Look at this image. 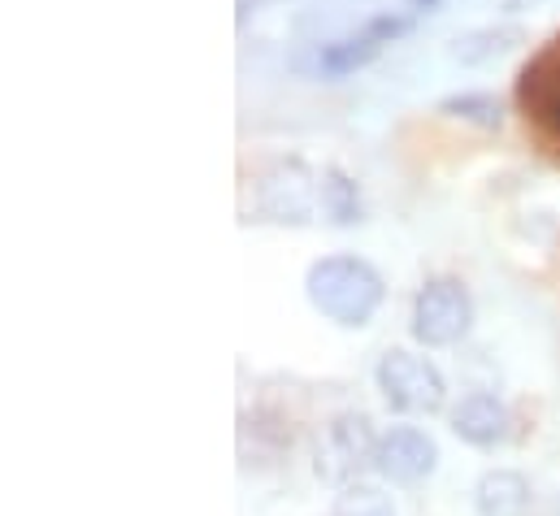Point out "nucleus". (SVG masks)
<instances>
[{"label":"nucleus","instance_id":"f257e3e1","mask_svg":"<svg viewBox=\"0 0 560 516\" xmlns=\"http://www.w3.org/2000/svg\"><path fill=\"white\" fill-rule=\"evenodd\" d=\"M308 300L339 326H365L383 304V278L357 257H326L308 269Z\"/></svg>","mask_w":560,"mask_h":516},{"label":"nucleus","instance_id":"f03ea898","mask_svg":"<svg viewBox=\"0 0 560 516\" xmlns=\"http://www.w3.org/2000/svg\"><path fill=\"white\" fill-rule=\"evenodd\" d=\"M378 390L387 395L392 408L400 412H439L443 408V374L425 361V356H413L405 348H392L383 361H378Z\"/></svg>","mask_w":560,"mask_h":516},{"label":"nucleus","instance_id":"7ed1b4c3","mask_svg":"<svg viewBox=\"0 0 560 516\" xmlns=\"http://www.w3.org/2000/svg\"><path fill=\"white\" fill-rule=\"evenodd\" d=\"M474 321V300L460 282L452 278H434L425 282L413 300V335L425 348H447L456 343Z\"/></svg>","mask_w":560,"mask_h":516},{"label":"nucleus","instance_id":"20e7f679","mask_svg":"<svg viewBox=\"0 0 560 516\" xmlns=\"http://www.w3.org/2000/svg\"><path fill=\"white\" fill-rule=\"evenodd\" d=\"M374 456H378V438H374V430H370V417L343 412V417H335V425L326 430V443H322V452H317V473H322L326 482H348V486H352V478H357L365 465H374Z\"/></svg>","mask_w":560,"mask_h":516},{"label":"nucleus","instance_id":"39448f33","mask_svg":"<svg viewBox=\"0 0 560 516\" xmlns=\"http://www.w3.org/2000/svg\"><path fill=\"white\" fill-rule=\"evenodd\" d=\"M439 465V447L430 434H421L413 425H396L392 434L378 438V456H374V469L396 482V486H418L434 473Z\"/></svg>","mask_w":560,"mask_h":516},{"label":"nucleus","instance_id":"423d86ee","mask_svg":"<svg viewBox=\"0 0 560 516\" xmlns=\"http://www.w3.org/2000/svg\"><path fill=\"white\" fill-rule=\"evenodd\" d=\"M452 430L469 447H500L513 434V417L495 395H465L452 408Z\"/></svg>","mask_w":560,"mask_h":516},{"label":"nucleus","instance_id":"0eeeda50","mask_svg":"<svg viewBox=\"0 0 560 516\" xmlns=\"http://www.w3.org/2000/svg\"><path fill=\"white\" fill-rule=\"evenodd\" d=\"M522 105L548 130L560 134V48L544 52L535 66L522 70Z\"/></svg>","mask_w":560,"mask_h":516},{"label":"nucleus","instance_id":"6e6552de","mask_svg":"<svg viewBox=\"0 0 560 516\" xmlns=\"http://www.w3.org/2000/svg\"><path fill=\"white\" fill-rule=\"evenodd\" d=\"M526 504H530V486H526V478L513 473V469L487 473V478L478 482V491H474L478 516H522Z\"/></svg>","mask_w":560,"mask_h":516},{"label":"nucleus","instance_id":"1a4fd4ad","mask_svg":"<svg viewBox=\"0 0 560 516\" xmlns=\"http://www.w3.org/2000/svg\"><path fill=\"white\" fill-rule=\"evenodd\" d=\"M383 52V39L365 26L361 35H352V39H339V44H326L322 52H317V74H348V70H361V66H370L374 57Z\"/></svg>","mask_w":560,"mask_h":516},{"label":"nucleus","instance_id":"9d476101","mask_svg":"<svg viewBox=\"0 0 560 516\" xmlns=\"http://www.w3.org/2000/svg\"><path fill=\"white\" fill-rule=\"evenodd\" d=\"M322 209L335 226H352L361 204H357V187L339 174V169H322Z\"/></svg>","mask_w":560,"mask_h":516},{"label":"nucleus","instance_id":"9b49d317","mask_svg":"<svg viewBox=\"0 0 560 516\" xmlns=\"http://www.w3.org/2000/svg\"><path fill=\"white\" fill-rule=\"evenodd\" d=\"M335 516H396V508H392V500H387L378 486L352 482V486H343V495L335 500Z\"/></svg>","mask_w":560,"mask_h":516},{"label":"nucleus","instance_id":"f8f14e48","mask_svg":"<svg viewBox=\"0 0 560 516\" xmlns=\"http://www.w3.org/2000/svg\"><path fill=\"white\" fill-rule=\"evenodd\" d=\"M509 39H522V31L517 26H504V31H478V35H465V39H456V57L460 61H469V66H478V61H487V57H500L504 48H509Z\"/></svg>","mask_w":560,"mask_h":516},{"label":"nucleus","instance_id":"ddd939ff","mask_svg":"<svg viewBox=\"0 0 560 516\" xmlns=\"http://www.w3.org/2000/svg\"><path fill=\"white\" fill-rule=\"evenodd\" d=\"M443 114H452V118H465V122H474V127L482 130H495L500 127V105L491 101V96H447L443 105H439Z\"/></svg>","mask_w":560,"mask_h":516},{"label":"nucleus","instance_id":"4468645a","mask_svg":"<svg viewBox=\"0 0 560 516\" xmlns=\"http://www.w3.org/2000/svg\"><path fill=\"white\" fill-rule=\"evenodd\" d=\"M434 4H439V0H409V9H413V13H421V9H434Z\"/></svg>","mask_w":560,"mask_h":516}]
</instances>
